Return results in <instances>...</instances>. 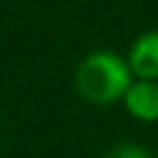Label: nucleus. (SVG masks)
I'll return each mask as SVG.
<instances>
[{
	"label": "nucleus",
	"mask_w": 158,
	"mask_h": 158,
	"mask_svg": "<svg viewBox=\"0 0 158 158\" xmlns=\"http://www.w3.org/2000/svg\"><path fill=\"white\" fill-rule=\"evenodd\" d=\"M131 85L133 71L126 57L112 51L89 53L76 69V89L92 106H110L122 101Z\"/></svg>",
	"instance_id": "obj_1"
},
{
	"label": "nucleus",
	"mask_w": 158,
	"mask_h": 158,
	"mask_svg": "<svg viewBox=\"0 0 158 158\" xmlns=\"http://www.w3.org/2000/svg\"><path fill=\"white\" fill-rule=\"evenodd\" d=\"M126 62L138 80H158V30L142 32L133 41Z\"/></svg>",
	"instance_id": "obj_2"
},
{
	"label": "nucleus",
	"mask_w": 158,
	"mask_h": 158,
	"mask_svg": "<svg viewBox=\"0 0 158 158\" xmlns=\"http://www.w3.org/2000/svg\"><path fill=\"white\" fill-rule=\"evenodd\" d=\"M122 101L133 119L147 122V124L158 122V83L156 80H135Z\"/></svg>",
	"instance_id": "obj_3"
},
{
	"label": "nucleus",
	"mask_w": 158,
	"mask_h": 158,
	"mask_svg": "<svg viewBox=\"0 0 158 158\" xmlns=\"http://www.w3.org/2000/svg\"><path fill=\"white\" fill-rule=\"evenodd\" d=\"M103 158H151V154L144 149L142 144L135 142H122L117 147H112Z\"/></svg>",
	"instance_id": "obj_4"
}]
</instances>
